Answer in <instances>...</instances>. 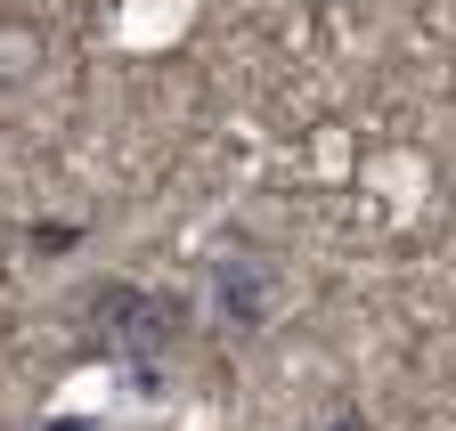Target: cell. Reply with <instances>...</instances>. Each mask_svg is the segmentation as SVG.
<instances>
[{
  "label": "cell",
  "mask_w": 456,
  "mask_h": 431,
  "mask_svg": "<svg viewBox=\"0 0 456 431\" xmlns=\"http://www.w3.org/2000/svg\"><path fill=\"white\" fill-rule=\"evenodd\" d=\"M0 131H9V123H0Z\"/></svg>",
  "instance_id": "8"
},
{
  "label": "cell",
  "mask_w": 456,
  "mask_h": 431,
  "mask_svg": "<svg viewBox=\"0 0 456 431\" xmlns=\"http://www.w3.org/2000/svg\"><path fill=\"white\" fill-rule=\"evenodd\" d=\"M318 431H367V407H359V399H342V407H334Z\"/></svg>",
  "instance_id": "5"
},
{
  "label": "cell",
  "mask_w": 456,
  "mask_h": 431,
  "mask_svg": "<svg viewBox=\"0 0 456 431\" xmlns=\"http://www.w3.org/2000/svg\"><path fill=\"white\" fill-rule=\"evenodd\" d=\"M310 9H334V0H310Z\"/></svg>",
  "instance_id": "7"
},
{
  "label": "cell",
  "mask_w": 456,
  "mask_h": 431,
  "mask_svg": "<svg viewBox=\"0 0 456 431\" xmlns=\"http://www.w3.org/2000/svg\"><path fill=\"white\" fill-rule=\"evenodd\" d=\"M25 244L57 260V252H82V244H90V228H82V220H33V228H25Z\"/></svg>",
  "instance_id": "4"
},
{
  "label": "cell",
  "mask_w": 456,
  "mask_h": 431,
  "mask_svg": "<svg viewBox=\"0 0 456 431\" xmlns=\"http://www.w3.org/2000/svg\"><path fill=\"white\" fill-rule=\"evenodd\" d=\"M33 431H98V423H90V415H41Z\"/></svg>",
  "instance_id": "6"
},
{
  "label": "cell",
  "mask_w": 456,
  "mask_h": 431,
  "mask_svg": "<svg viewBox=\"0 0 456 431\" xmlns=\"http://www.w3.org/2000/svg\"><path fill=\"white\" fill-rule=\"evenodd\" d=\"M212 309H220L228 334H261L269 309H277V260L253 252V244H228L212 260Z\"/></svg>",
  "instance_id": "2"
},
{
  "label": "cell",
  "mask_w": 456,
  "mask_h": 431,
  "mask_svg": "<svg viewBox=\"0 0 456 431\" xmlns=\"http://www.w3.org/2000/svg\"><path fill=\"white\" fill-rule=\"evenodd\" d=\"M188 293H147L131 277H90L74 293V326H90L98 342H114L131 358L139 374V391H163V358L171 350H188Z\"/></svg>",
  "instance_id": "1"
},
{
  "label": "cell",
  "mask_w": 456,
  "mask_h": 431,
  "mask_svg": "<svg viewBox=\"0 0 456 431\" xmlns=\"http://www.w3.org/2000/svg\"><path fill=\"white\" fill-rule=\"evenodd\" d=\"M41 66H49V33L33 17H17V9H0V98L41 82Z\"/></svg>",
  "instance_id": "3"
}]
</instances>
